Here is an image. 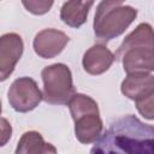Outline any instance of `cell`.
<instances>
[{
  "instance_id": "cell-6",
  "label": "cell",
  "mask_w": 154,
  "mask_h": 154,
  "mask_svg": "<svg viewBox=\"0 0 154 154\" xmlns=\"http://www.w3.org/2000/svg\"><path fill=\"white\" fill-rule=\"evenodd\" d=\"M7 99L10 106L20 113L35 109L43 100V94L37 87V83L30 77H19L13 81L8 91Z\"/></svg>"
},
{
  "instance_id": "cell-5",
  "label": "cell",
  "mask_w": 154,
  "mask_h": 154,
  "mask_svg": "<svg viewBox=\"0 0 154 154\" xmlns=\"http://www.w3.org/2000/svg\"><path fill=\"white\" fill-rule=\"evenodd\" d=\"M41 77L43 81V100L51 105H67L75 96L72 73L67 65L57 63L46 66Z\"/></svg>"
},
{
  "instance_id": "cell-10",
  "label": "cell",
  "mask_w": 154,
  "mask_h": 154,
  "mask_svg": "<svg viewBox=\"0 0 154 154\" xmlns=\"http://www.w3.org/2000/svg\"><path fill=\"white\" fill-rule=\"evenodd\" d=\"M122 93L135 102L154 93V76L150 73H131L120 85Z\"/></svg>"
},
{
  "instance_id": "cell-7",
  "label": "cell",
  "mask_w": 154,
  "mask_h": 154,
  "mask_svg": "<svg viewBox=\"0 0 154 154\" xmlns=\"http://www.w3.org/2000/svg\"><path fill=\"white\" fill-rule=\"evenodd\" d=\"M23 40L16 32L4 34L0 38V79L5 81L13 72L23 54Z\"/></svg>"
},
{
  "instance_id": "cell-11",
  "label": "cell",
  "mask_w": 154,
  "mask_h": 154,
  "mask_svg": "<svg viewBox=\"0 0 154 154\" xmlns=\"http://www.w3.org/2000/svg\"><path fill=\"white\" fill-rule=\"evenodd\" d=\"M14 154H58V152L52 143L45 142L40 132L26 131L18 141Z\"/></svg>"
},
{
  "instance_id": "cell-1",
  "label": "cell",
  "mask_w": 154,
  "mask_h": 154,
  "mask_svg": "<svg viewBox=\"0 0 154 154\" xmlns=\"http://www.w3.org/2000/svg\"><path fill=\"white\" fill-rule=\"evenodd\" d=\"M90 154H154V126L130 114L108 126Z\"/></svg>"
},
{
  "instance_id": "cell-8",
  "label": "cell",
  "mask_w": 154,
  "mask_h": 154,
  "mask_svg": "<svg viewBox=\"0 0 154 154\" xmlns=\"http://www.w3.org/2000/svg\"><path fill=\"white\" fill-rule=\"evenodd\" d=\"M69 41L70 38L65 32L48 28L36 34L32 47L38 57L43 59H52L63 52Z\"/></svg>"
},
{
  "instance_id": "cell-4",
  "label": "cell",
  "mask_w": 154,
  "mask_h": 154,
  "mask_svg": "<svg viewBox=\"0 0 154 154\" xmlns=\"http://www.w3.org/2000/svg\"><path fill=\"white\" fill-rule=\"evenodd\" d=\"M67 106L75 122L76 138L83 144L96 142L103 129L96 101L88 95L75 94Z\"/></svg>"
},
{
  "instance_id": "cell-2",
  "label": "cell",
  "mask_w": 154,
  "mask_h": 154,
  "mask_svg": "<svg viewBox=\"0 0 154 154\" xmlns=\"http://www.w3.org/2000/svg\"><path fill=\"white\" fill-rule=\"evenodd\" d=\"M114 57L116 60L123 63L128 75L154 71V29L152 25L138 24L123 40Z\"/></svg>"
},
{
  "instance_id": "cell-3",
  "label": "cell",
  "mask_w": 154,
  "mask_h": 154,
  "mask_svg": "<svg viewBox=\"0 0 154 154\" xmlns=\"http://www.w3.org/2000/svg\"><path fill=\"white\" fill-rule=\"evenodd\" d=\"M137 17V10L123 1H101L94 16V34L101 42L122 35Z\"/></svg>"
},
{
  "instance_id": "cell-9",
  "label": "cell",
  "mask_w": 154,
  "mask_h": 154,
  "mask_svg": "<svg viewBox=\"0 0 154 154\" xmlns=\"http://www.w3.org/2000/svg\"><path fill=\"white\" fill-rule=\"evenodd\" d=\"M116 60L114 54L103 45H94L91 46L83 55V69L89 75H101L106 72L113 61Z\"/></svg>"
},
{
  "instance_id": "cell-15",
  "label": "cell",
  "mask_w": 154,
  "mask_h": 154,
  "mask_svg": "<svg viewBox=\"0 0 154 154\" xmlns=\"http://www.w3.org/2000/svg\"><path fill=\"white\" fill-rule=\"evenodd\" d=\"M11 134H12V128L10 123L5 118H1V146L6 144V142L11 137Z\"/></svg>"
},
{
  "instance_id": "cell-12",
  "label": "cell",
  "mask_w": 154,
  "mask_h": 154,
  "mask_svg": "<svg viewBox=\"0 0 154 154\" xmlns=\"http://www.w3.org/2000/svg\"><path fill=\"white\" fill-rule=\"evenodd\" d=\"M94 1H66L60 8V19L71 28H79L87 20Z\"/></svg>"
},
{
  "instance_id": "cell-14",
  "label": "cell",
  "mask_w": 154,
  "mask_h": 154,
  "mask_svg": "<svg viewBox=\"0 0 154 154\" xmlns=\"http://www.w3.org/2000/svg\"><path fill=\"white\" fill-rule=\"evenodd\" d=\"M22 4L30 13L40 16V14L47 13L54 2L53 1H45V0H38V1L37 0H29V1L24 0V1H22Z\"/></svg>"
},
{
  "instance_id": "cell-13",
  "label": "cell",
  "mask_w": 154,
  "mask_h": 154,
  "mask_svg": "<svg viewBox=\"0 0 154 154\" xmlns=\"http://www.w3.org/2000/svg\"><path fill=\"white\" fill-rule=\"evenodd\" d=\"M136 108L142 117L149 120H154V93L144 99L136 101Z\"/></svg>"
}]
</instances>
